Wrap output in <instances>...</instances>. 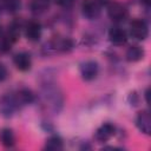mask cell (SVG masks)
<instances>
[{"instance_id": "e0dca14e", "label": "cell", "mask_w": 151, "mask_h": 151, "mask_svg": "<svg viewBox=\"0 0 151 151\" xmlns=\"http://www.w3.org/2000/svg\"><path fill=\"white\" fill-rule=\"evenodd\" d=\"M50 6L48 0H32L31 2V8L34 13H42L45 12Z\"/></svg>"}, {"instance_id": "3957f363", "label": "cell", "mask_w": 151, "mask_h": 151, "mask_svg": "<svg viewBox=\"0 0 151 151\" xmlns=\"http://www.w3.org/2000/svg\"><path fill=\"white\" fill-rule=\"evenodd\" d=\"M107 15L112 21L122 22L127 19L129 11L120 2H110L107 6Z\"/></svg>"}, {"instance_id": "30bf717a", "label": "cell", "mask_w": 151, "mask_h": 151, "mask_svg": "<svg viewBox=\"0 0 151 151\" xmlns=\"http://www.w3.org/2000/svg\"><path fill=\"white\" fill-rule=\"evenodd\" d=\"M136 125L138 130L145 134H150L151 132V118H150V112L147 110H143L138 112L136 117Z\"/></svg>"}, {"instance_id": "8fae6325", "label": "cell", "mask_w": 151, "mask_h": 151, "mask_svg": "<svg viewBox=\"0 0 151 151\" xmlns=\"http://www.w3.org/2000/svg\"><path fill=\"white\" fill-rule=\"evenodd\" d=\"M109 40L116 46L124 45L127 41V33L119 26L111 27L109 31Z\"/></svg>"}, {"instance_id": "d6986e66", "label": "cell", "mask_w": 151, "mask_h": 151, "mask_svg": "<svg viewBox=\"0 0 151 151\" xmlns=\"http://www.w3.org/2000/svg\"><path fill=\"white\" fill-rule=\"evenodd\" d=\"M58 5L63 6V7H71L76 0H55Z\"/></svg>"}, {"instance_id": "8992f818", "label": "cell", "mask_w": 151, "mask_h": 151, "mask_svg": "<svg viewBox=\"0 0 151 151\" xmlns=\"http://www.w3.org/2000/svg\"><path fill=\"white\" fill-rule=\"evenodd\" d=\"M116 133V127L111 123H104L101 124L94 132V138L99 143H105L110 140Z\"/></svg>"}, {"instance_id": "277c9868", "label": "cell", "mask_w": 151, "mask_h": 151, "mask_svg": "<svg viewBox=\"0 0 151 151\" xmlns=\"http://www.w3.org/2000/svg\"><path fill=\"white\" fill-rule=\"evenodd\" d=\"M130 35L136 40H145L149 35V26L143 19H134L130 22Z\"/></svg>"}, {"instance_id": "9a60e30c", "label": "cell", "mask_w": 151, "mask_h": 151, "mask_svg": "<svg viewBox=\"0 0 151 151\" xmlns=\"http://www.w3.org/2000/svg\"><path fill=\"white\" fill-rule=\"evenodd\" d=\"M0 143L5 147H12L15 144V136L12 129L9 127H4L0 131Z\"/></svg>"}, {"instance_id": "ac0fdd59", "label": "cell", "mask_w": 151, "mask_h": 151, "mask_svg": "<svg viewBox=\"0 0 151 151\" xmlns=\"http://www.w3.org/2000/svg\"><path fill=\"white\" fill-rule=\"evenodd\" d=\"M20 6H21L20 0H4V7L11 13L17 12L20 8Z\"/></svg>"}, {"instance_id": "7a4b0ae2", "label": "cell", "mask_w": 151, "mask_h": 151, "mask_svg": "<svg viewBox=\"0 0 151 151\" xmlns=\"http://www.w3.org/2000/svg\"><path fill=\"white\" fill-rule=\"evenodd\" d=\"M22 106L17 97L15 93H8L4 94L0 98V114L5 118L12 117L18 110H20Z\"/></svg>"}, {"instance_id": "44dd1931", "label": "cell", "mask_w": 151, "mask_h": 151, "mask_svg": "<svg viewBox=\"0 0 151 151\" xmlns=\"http://www.w3.org/2000/svg\"><path fill=\"white\" fill-rule=\"evenodd\" d=\"M140 1H142V4H143L144 6H146V7H149L150 4H151V0H140Z\"/></svg>"}, {"instance_id": "9c48e42d", "label": "cell", "mask_w": 151, "mask_h": 151, "mask_svg": "<svg viewBox=\"0 0 151 151\" xmlns=\"http://www.w3.org/2000/svg\"><path fill=\"white\" fill-rule=\"evenodd\" d=\"M47 47L48 50H52V53H65L70 52L73 48V41L68 38L52 40L51 42H48Z\"/></svg>"}, {"instance_id": "6da1fadb", "label": "cell", "mask_w": 151, "mask_h": 151, "mask_svg": "<svg viewBox=\"0 0 151 151\" xmlns=\"http://www.w3.org/2000/svg\"><path fill=\"white\" fill-rule=\"evenodd\" d=\"M40 99H41V106L46 111L53 114L58 113L64 105L63 92L57 85L51 83H46L42 85L40 91Z\"/></svg>"}, {"instance_id": "2e32d148", "label": "cell", "mask_w": 151, "mask_h": 151, "mask_svg": "<svg viewBox=\"0 0 151 151\" xmlns=\"http://www.w3.org/2000/svg\"><path fill=\"white\" fill-rule=\"evenodd\" d=\"M15 94H17L21 106H26L28 104H32L35 100L34 93L31 90H28V88H20L19 91L15 92Z\"/></svg>"}, {"instance_id": "ba28073f", "label": "cell", "mask_w": 151, "mask_h": 151, "mask_svg": "<svg viewBox=\"0 0 151 151\" xmlns=\"http://www.w3.org/2000/svg\"><path fill=\"white\" fill-rule=\"evenodd\" d=\"M41 33H42V28L39 21L37 20H31L26 24L25 26V37L27 38V40L35 42L41 38Z\"/></svg>"}, {"instance_id": "4fadbf2b", "label": "cell", "mask_w": 151, "mask_h": 151, "mask_svg": "<svg viewBox=\"0 0 151 151\" xmlns=\"http://www.w3.org/2000/svg\"><path fill=\"white\" fill-rule=\"evenodd\" d=\"M144 50L142 46L139 45H131L127 50H126V60L130 61V63H136V61H139L144 58Z\"/></svg>"}, {"instance_id": "5b68a950", "label": "cell", "mask_w": 151, "mask_h": 151, "mask_svg": "<svg viewBox=\"0 0 151 151\" xmlns=\"http://www.w3.org/2000/svg\"><path fill=\"white\" fill-rule=\"evenodd\" d=\"M98 73H99V65L94 60H87L80 65V76L86 81H91L96 79Z\"/></svg>"}, {"instance_id": "7c38bea8", "label": "cell", "mask_w": 151, "mask_h": 151, "mask_svg": "<svg viewBox=\"0 0 151 151\" xmlns=\"http://www.w3.org/2000/svg\"><path fill=\"white\" fill-rule=\"evenodd\" d=\"M13 64L14 66L22 72H26L28 70H31L32 67V58L29 55V53L27 52H20L17 53L13 58Z\"/></svg>"}, {"instance_id": "52a82bcc", "label": "cell", "mask_w": 151, "mask_h": 151, "mask_svg": "<svg viewBox=\"0 0 151 151\" xmlns=\"http://www.w3.org/2000/svg\"><path fill=\"white\" fill-rule=\"evenodd\" d=\"M81 13L88 20L97 19L100 14V5L94 0H84L81 4Z\"/></svg>"}, {"instance_id": "7402d4cb", "label": "cell", "mask_w": 151, "mask_h": 151, "mask_svg": "<svg viewBox=\"0 0 151 151\" xmlns=\"http://www.w3.org/2000/svg\"><path fill=\"white\" fill-rule=\"evenodd\" d=\"M94 1H97V2H98L100 6H101L103 4H107V2H109V0H94Z\"/></svg>"}, {"instance_id": "ffe728a7", "label": "cell", "mask_w": 151, "mask_h": 151, "mask_svg": "<svg viewBox=\"0 0 151 151\" xmlns=\"http://www.w3.org/2000/svg\"><path fill=\"white\" fill-rule=\"evenodd\" d=\"M6 76H7L6 67H5L2 64H0V81H2V80L6 78Z\"/></svg>"}, {"instance_id": "5bb4252c", "label": "cell", "mask_w": 151, "mask_h": 151, "mask_svg": "<svg viewBox=\"0 0 151 151\" xmlns=\"http://www.w3.org/2000/svg\"><path fill=\"white\" fill-rule=\"evenodd\" d=\"M44 149L45 150H50V151H59V150H63L64 149V140H63V138L60 136L52 134V136H50L46 139V143H45Z\"/></svg>"}]
</instances>
